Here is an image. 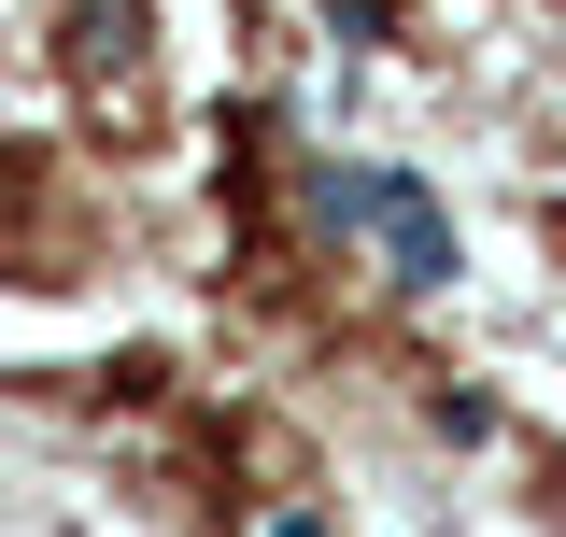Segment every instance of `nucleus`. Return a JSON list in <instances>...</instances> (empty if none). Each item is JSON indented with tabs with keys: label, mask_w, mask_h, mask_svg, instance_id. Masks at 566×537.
I'll list each match as a JSON object with an SVG mask.
<instances>
[]
</instances>
